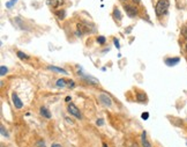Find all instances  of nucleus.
Here are the masks:
<instances>
[{
	"mask_svg": "<svg viewBox=\"0 0 187 147\" xmlns=\"http://www.w3.org/2000/svg\"><path fill=\"white\" fill-rule=\"evenodd\" d=\"M170 2L169 0H158L156 4V7H155V12H156L157 16H162L166 13V11L169 8Z\"/></svg>",
	"mask_w": 187,
	"mask_h": 147,
	"instance_id": "f257e3e1",
	"label": "nucleus"
},
{
	"mask_svg": "<svg viewBox=\"0 0 187 147\" xmlns=\"http://www.w3.org/2000/svg\"><path fill=\"white\" fill-rule=\"evenodd\" d=\"M67 110H68V112H70L72 116L76 117L78 119H81V118H82V114L80 112V110H79L78 107L75 106L74 103H70V104L67 106Z\"/></svg>",
	"mask_w": 187,
	"mask_h": 147,
	"instance_id": "f03ea898",
	"label": "nucleus"
},
{
	"mask_svg": "<svg viewBox=\"0 0 187 147\" xmlns=\"http://www.w3.org/2000/svg\"><path fill=\"white\" fill-rule=\"evenodd\" d=\"M124 9L126 11V14L130 16V18H134L138 15V9L131 6V5H124Z\"/></svg>",
	"mask_w": 187,
	"mask_h": 147,
	"instance_id": "7ed1b4c3",
	"label": "nucleus"
},
{
	"mask_svg": "<svg viewBox=\"0 0 187 147\" xmlns=\"http://www.w3.org/2000/svg\"><path fill=\"white\" fill-rule=\"evenodd\" d=\"M12 101H13L14 107L16 108V109H21L23 107V103H22V101L20 100V97H19V95L16 93L12 94Z\"/></svg>",
	"mask_w": 187,
	"mask_h": 147,
	"instance_id": "20e7f679",
	"label": "nucleus"
},
{
	"mask_svg": "<svg viewBox=\"0 0 187 147\" xmlns=\"http://www.w3.org/2000/svg\"><path fill=\"white\" fill-rule=\"evenodd\" d=\"M100 102L103 103L104 106H106V107H111V104H112V100H111L110 96H108L106 94H100Z\"/></svg>",
	"mask_w": 187,
	"mask_h": 147,
	"instance_id": "39448f33",
	"label": "nucleus"
},
{
	"mask_svg": "<svg viewBox=\"0 0 187 147\" xmlns=\"http://www.w3.org/2000/svg\"><path fill=\"white\" fill-rule=\"evenodd\" d=\"M39 111H40V115H42V116L45 117V118H48V119H50V118L52 117V115H51V112L49 111L48 108L42 107L40 109H39Z\"/></svg>",
	"mask_w": 187,
	"mask_h": 147,
	"instance_id": "423d86ee",
	"label": "nucleus"
},
{
	"mask_svg": "<svg viewBox=\"0 0 187 147\" xmlns=\"http://www.w3.org/2000/svg\"><path fill=\"white\" fill-rule=\"evenodd\" d=\"M180 62V59L177 57V58H166L165 59V64L168 66H174V65H177L178 63Z\"/></svg>",
	"mask_w": 187,
	"mask_h": 147,
	"instance_id": "0eeeda50",
	"label": "nucleus"
},
{
	"mask_svg": "<svg viewBox=\"0 0 187 147\" xmlns=\"http://www.w3.org/2000/svg\"><path fill=\"white\" fill-rule=\"evenodd\" d=\"M141 143H142V146L143 147H151L150 143L147 140V133H146V131H143V133L141 136Z\"/></svg>",
	"mask_w": 187,
	"mask_h": 147,
	"instance_id": "6e6552de",
	"label": "nucleus"
},
{
	"mask_svg": "<svg viewBox=\"0 0 187 147\" xmlns=\"http://www.w3.org/2000/svg\"><path fill=\"white\" fill-rule=\"evenodd\" d=\"M48 4L51 5L53 8H57L58 6L64 4V0H48Z\"/></svg>",
	"mask_w": 187,
	"mask_h": 147,
	"instance_id": "1a4fd4ad",
	"label": "nucleus"
},
{
	"mask_svg": "<svg viewBox=\"0 0 187 147\" xmlns=\"http://www.w3.org/2000/svg\"><path fill=\"white\" fill-rule=\"evenodd\" d=\"M136 100H138V102H146L147 101V95L144 93H139L136 94Z\"/></svg>",
	"mask_w": 187,
	"mask_h": 147,
	"instance_id": "9d476101",
	"label": "nucleus"
},
{
	"mask_svg": "<svg viewBox=\"0 0 187 147\" xmlns=\"http://www.w3.org/2000/svg\"><path fill=\"white\" fill-rule=\"evenodd\" d=\"M49 70L51 71H54V72H59V73H62V74H67V72L64 70V68H60V67H57V66H49L48 67Z\"/></svg>",
	"mask_w": 187,
	"mask_h": 147,
	"instance_id": "9b49d317",
	"label": "nucleus"
},
{
	"mask_svg": "<svg viewBox=\"0 0 187 147\" xmlns=\"http://www.w3.org/2000/svg\"><path fill=\"white\" fill-rule=\"evenodd\" d=\"M113 18L116 19V20H118V21H120L121 20V13H120V11L118 8H114V11H113Z\"/></svg>",
	"mask_w": 187,
	"mask_h": 147,
	"instance_id": "f8f14e48",
	"label": "nucleus"
},
{
	"mask_svg": "<svg viewBox=\"0 0 187 147\" xmlns=\"http://www.w3.org/2000/svg\"><path fill=\"white\" fill-rule=\"evenodd\" d=\"M57 16H58V19L59 20H62V19L66 16V11H64V9H60V11H57Z\"/></svg>",
	"mask_w": 187,
	"mask_h": 147,
	"instance_id": "ddd939ff",
	"label": "nucleus"
},
{
	"mask_svg": "<svg viewBox=\"0 0 187 147\" xmlns=\"http://www.w3.org/2000/svg\"><path fill=\"white\" fill-rule=\"evenodd\" d=\"M83 76V79H86L88 82H91V84H94V85L98 84V80L95 79V78H91V76Z\"/></svg>",
	"mask_w": 187,
	"mask_h": 147,
	"instance_id": "4468645a",
	"label": "nucleus"
},
{
	"mask_svg": "<svg viewBox=\"0 0 187 147\" xmlns=\"http://www.w3.org/2000/svg\"><path fill=\"white\" fill-rule=\"evenodd\" d=\"M66 84H67V81L65 80V79H59V80L57 81V87H65Z\"/></svg>",
	"mask_w": 187,
	"mask_h": 147,
	"instance_id": "2eb2a0df",
	"label": "nucleus"
},
{
	"mask_svg": "<svg viewBox=\"0 0 187 147\" xmlns=\"http://www.w3.org/2000/svg\"><path fill=\"white\" fill-rule=\"evenodd\" d=\"M7 72H8V68H7V67L4 66V65H2V66H0V76H6V73H7Z\"/></svg>",
	"mask_w": 187,
	"mask_h": 147,
	"instance_id": "dca6fc26",
	"label": "nucleus"
},
{
	"mask_svg": "<svg viewBox=\"0 0 187 147\" xmlns=\"http://www.w3.org/2000/svg\"><path fill=\"white\" fill-rule=\"evenodd\" d=\"M18 57L20 59H29V57H28V54H23L22 51H18Z\"/></svg>",
	"mask_w": 187,
	"mask_h": 147,
	"instance_id": "f3484780",
	"label": "nucleus"
},
{
	"mask_svg": "<svg viewBox=\"0 0 187 147\" xmlns=\"http://www.w3.org/2000/svg\"><path fill=\"white\" fill-rule=\"evenodd\" d=\"M105 42H106V40H105L104 36H98V37H97V43H98V44H104Z\"/></svg>",
	"mask_w": 187,
	"mask_h": 147,
	"instance_id": "a211bd4d",
	"label": "nucleus"
},
{
	"mask_svg": "<svg viewBox=\"0 0 187 147\" xmlns=\"http://www.w3.org/2000/svg\"><path fill=\"white\" fill-rule=\"evenodd\" d=\"M0 130H1V134H2L4 137H8V132L6 131V129L4 128V125H0Z\"/></svg>",
	"mask_w": 187,
	"mask_h": 147,
	"instance_id": "6ab92c4d",
	"label": "nucleus"
},
{
	"mask_svg": "<svg viewBox=\"0 0 187 147\" xmlns=\"http://www.w3.org/2000/svg\"><path fill=\"white\" fill-rule=\"evenodd\" d=\"M181 35L184 36V38H187V26H184L181 28Z\"/></svg>",
	"mask_w": 187,
	"mask_h": 147,
	"instance_id": "aec40b11",
	"label": "nucleus"
},
{
	"mask_svg": "<svg viewBox=\"0 0 187 147\" xmlns=\"http://www.w3.org/2000/svg\"><path fill=\"white\" fill-rule=\"evenodd\" d=\"M36 147H46L45 141H44V140H38L37 144H36Z\"/></svg>",
	"mask_w": 187,
	"mask_h": 147,
	"instance_id": "412c9836",
	"label": "nucleus"
},
{
	"mask_svg": "<svg viewBox=\"0 0 187 147\" xmlns=\"http://www.w3.org/2000/svg\"><path fill=\"white\" fill-rule=\"evenodd\" d=\"M16 1H18V0H11L9 2H7V4H6V7L11 8V7H12V6H13L14 4H16Z\"/></svg>",
	"mask_w": 187,
	"mask_h": 147,
	"instance_id": "4be33fe9",
	"label": "nucleus"
},
{
	"mask_svg": "<svg viewBox=\"0 0 187 147\" xmlns=\"http://www.w3.org/2000/svg\"><path fill=\"white\" fill-rule=\"evenodd\" d=\"M67 85H68V87H70V88H74L75 82L73 80H68V81H67Z\"/></svg>",
	"mask_w": 187,
	"mask_h": 147,
	"instance_id": "5701e85b",
	"label": "nucleus"
},
{
	"mask_svg": "<svg viewBox=\"0 0 187 147\" xmlns=\"http://www.w3.org/2000/svg\"><path fill=\"white\" fill-rule=\"evenodd\" d=\"M141 117H142V119H148V118H149V114H148V112H143Z\"/></svg>",
	"mask_w": 187,
	"mask_h": 147,
	"instance_id": "b1692460",
	"label": "nucleus"
},
{
	"mask_svg": "<svg viewBox=\"0 0 187 147\" xmlns=\"http://www.w3.org/2000/svg\"><path fill=\"white\" fill-rule=\"evenodd\" d=\"M96 123H97V125H103V124H104V120L102 119V118H100V119H97V122H96Z\"/></svg>",
	"mask_w": 187,
	"mask_h": 147,
	"instance_id": "393cba45",
	"label": "nucleus"
},
{
	"mask_svg": "<svg viewBox=\"0 0 187 147\" xmlns=\"http://www.w3.org/2000/svg\"><path fill=\"white\" fill-rule=\"evenodd\" d=\"M113 43H114V45H116L117 48H119V42H118L117 38H114V40H113Z\"/></svg>",
	"mask_w": 187,
	"mask_h": 147,
	"instance_id": "a878e982",
	"label": "nucleus"
},
{
	"mask_svg": "<svg viewBox=\"0 0 187 147\" xmlns=\"http://www.w3.org/2000/svg\"><path fill=\"white\" fill-rule=\"evenodd\" d=\"M65 119H66V122H67V123H70V124H73V119H70V118H68V117H66Z\"/></svg>",
	"mask_w": 187,
	"mask_h": 147,
	"instance_id": "bb28decb",
	"label": "nucleus"
},
{
	"mask_svg": "<svg viewBox=\"0 0 187 147\" xmlns=\"http://www.w3.org/2000/svg\"><path fill=\"white\" fill-rule=\"evenodd\" d=\"M51 147H62L61 145H59V144H52L51 145Z\"/></svg>",
	"mask_w": 187,
	"mask_h": 147,
	"instance_id": "cd10ccee",
	"label": "nucleus"
},
{
	"mask_svg": "<svg viewBox=\"0 0 187 147\" xmlns=\"http://www.w3.org/2000/svg\"><path fill=\"white\" fill-rule=\"evenodd\" d=\"M65 101H66V102H70V96H67V97L65 98Z\"/></svg>",
	"mask_w": 187,
	"mask_h": 147,
	"instance_id": "c85d7f7f",
	"label": "nucleus"
},
{
	"mask_svg": "<svg viewBox=\"0 0 187 147\" xmlns=\"http://www.w3.org/2000/svg\"><path fill=\"white\" fill-rule=\"evenodd\" d=\"M133 1H134V2H136V4H140V1H141V0H133Z\"/></svg>",
	"mask_w": 187,
	"mask_h": 147,
	"instance_id": "c756f323",
	"label": "nucleus"
},
{
	"mask_svg": "<svg viewBox=\"0 0 187 147\" xmlns=\"http://www.w3.org/2000/svg\"><path fill=\"white\" fill-rule=\"evenodd\" d=\"M103 147H108V145H106L105 143H103Z\"/></svg>",
	"mask_w": 187,
	"mask_h": 147,
	"instance_id": "7c9ffc66",
	"label": "nucleus"
},
{
	"mask_svg": "<svg viewBox=\"0 0 187 147\" xmlns=\"http://www.w3.org/2000/svg\"><path fill=\"white\" fill-rule=\"evenodd\" d=\"M186 52H187V44H186Z\"/></svg>",
	"mask_w": 187,
	"mask_h": 147,
	"instance_id": "2f4dec72",
	"label": "nucleus"
},
{
	"mask_svg": "<svg viewBox=\"0 0 187 147\" xmlns=\"http://www.w3.org/2000/svg\"><path fill=\"white\" fill-rule=\"evenodd\" d=\"M124 1H126V0H124Z\"/></svg>",
	"mask_w": 187,
	"mask_h": 147,
	"instance_id": "473e14b6",
	"label": "nucleus"
},
{
	"mask_svg": "<svg viewBox=\"0 0 187 147\" xmlns=\"http://www.w3.org/2000/svg\"><path fill=\"white\" fill-rule=\"evenodd\" d=\"M1 147H4V146H1Z\"/></svg>",
	"mask_w": 187,
	"mask_h": 147,
	"instance_id": "72a5a7b5",
	"label": "nucleus"
}]
</instances>
